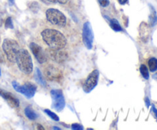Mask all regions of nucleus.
Returning a JSON list of instances; mask_svg holds the SVG:
<instances>
[{"instance_id":"f257e3e1","label":"nucleus","mask_w":157,"mask_h":130,"mask_svg":"<svg viewBox=\"0 0 157 130\" xmlns=\"http://www.w3.org/2000/svg\"><path fill=\"white\" fill-rule=\"evenodd\" d=\"M43 41L51 49H62L67 44V39L61 32L52 28L44 29L41 32Z\"/></svg>"},{"instance_id":"f03ea898","label":"nucleus","mask_w":157,"mask_h":130,"mask_svg":"<svg viewBox=\"0 0 157 130\" xmlns=\"http://www.w3.org/2000/svg\"><path fill=\"white\" fill-rule=\"evenodd\" d=\"M17 65L22 73L30 74L33 70V64L30 54L26 49L21 48L18 51L16 56Z\"/></svg>"},{"instance_id":"7ed1b4c3","label":"nucleus","mask_w":157,"mask_h":130,"mask_svg":"<svg viewBox=\"0 0 157 130\" xmlns=\"http://www.w3.org/2000/svg\"><path fill=\"white\" fill-rule=\"evenodd\" d=\"M2 49L10 62L16 61V56L19 50V44L16 41L12 39H5L2 43Z\"/></svg>"},{"instance_id":"20e7f679","label":"nucleus","mask_w":157,"mask_h":130,"mask_svg":"<svg viewBox=\"0 0 157 130\" xmlns=\"http://www.w3.org/2000/svg\"><path fill=\"white\" fill-rule=\"evenodd\" d=\"M46 18L51 24L58 27H64L67 24L65 15L55 9H49L46 11Z\"/></svg>"},{"instance_id":"39448f33","label":"nucleus","mask_w":157,"mask_h":130,"mask_svg":"<svg viewBox=\"0 0 157 130\" xmlns=\"http://www.w3.org/2000/svg\"><path fill=\"white\" fill-rule=\"evenodd\" d=\"M12 87L18 93H21L27 98L33 97L36 92V86L32 83H25L24 85H20L16 81L12 82Z\"/></svg>"},{"instance_id":"423d86ee","label":"nucleus","mask_w":157,"mask_h":130,"mask_svg":"<svg viewBox=\"0 0 157 130\" xmlns=\"http://www.w3.org/2000/svg\"><path fill=\"white\" fill-rule=\"evenodd\" d=\"M52 98V106L58 112L61 111L65 106V99L61 90H52L51 91Z\"/></svg>"},{"instance_id":"0eeeda50","label":"nucleus","mask_w":157,"mask_h":130,"mask_svg":"<svg viewBox=\"0 0 157 130\" xmlns=\"http://www.w3.org/2000/svg\"><path fill=\"white\" fill-rule=\"evenodd\" d=\"M82 37L84 45L87 47V48L91 49L93 47L94 34L91 28V25H90V23L89 21H87L84 24Z\"/></svg>"},{"instance_id":"6e6552de","label":"nucleus","mask_w":157,"mask_h":130,"mask_svg":"<svg viewBox=\"0 0 157 130\" xmlns=\"http://www.w3.org/2000/svg\"><path fill=\"white\" fill-rule=\"evenodd\" d=\"M99 78V71L98 70H94L91 72L86 80L84 85V91L86 93H90L91 90H94L97 86Z\"/></svg>"},{"instance_id":"1a4fd4ad","label":"nucleus","mask_w":157,"mask_h":130,"mask_svg":"<svg viewBox=\"0 0 157 130\" xmlns=\"http://www.w3.org/2000/svg\"><path fill=\"white\" fill-rule=\"evenodd\" d=\"M29 47H30L31 50H32L35 58H36V60L40 64H44L47 61L48 57L46 54L44 53V50H43V49L41 48V47H40L38 44L34 42L31 43Z\"/></svg>"},{"instance_id":"9d476101","label":"nucleus","mask_w":157,"mask_h":130,"mask_svg":"<svg viewBox=\"0 0 157 130\" xmlns=\"http://www.w3.org/2000/svg\"><path fill=\"white\" fill-rule=\"evenodd\" d=\"M44 75L49 80H59L62 78V73L60 69L52 64L44 69Z\"/></svg>"},{"instance_id":"9b49d317","label":"nucleus","mask_w":157,"mask_h":130,"mask_svg":"<svg viewBox=\"0 0 157 130\" xmlns=\"http://www.w3.org/2000/svg\"><path fill=\"white\" fill-rule=\"evenodd\" d=\"M49 54L54 61H57L58 63L63 62L67 58V54H66V52L62 51L61 49H58V50L51 49L49 50Z\"/></svg>"},{"instance_id":"f8f14e48","label":"nucleus","mask_w":157,"mask_h":130,"mask_svg":"<svg viewBox=\"0 0 157 130\" xmlns=\"http://www.w3.org/2000/svg\"><path fill=\"white\" fill-rule=\"evenodd\" d=\"M0 96H2L8 102H9V105L12 107H18L19 106V102L18 100L10 93H8V92L3 91L0 89Z\"/></svg>"},{"instance_id":"ddd939ff","label":"nucleus","mask_w":157,"mask_h":130,"mask_svg":"<svg viewBox=\"0 0 157 130\" xmlns=\"http://www.w3.org/2000/svg\"><path fill=\"white\" fill-rule=\"evenodd\" d=\"M25 114L27 116L28 119H30V120H35L38 117V115L30 106H28L25 109Z\"/></svg>"},{"instance_id":"4468645a","label":"nucleus","mask_w":157,"mask_h":130,"mask_svg":"<svg viewBox=\"0 0 157 130\" xmlns=\"http://www.w3.org/2000/svg\"><path fill=\"white\" fill-rule=\"evenodd\" d=\"M109 24H110V28H111L113 31H115V32H121V31L123 30L122 27H121V25L120 24V23L118 22L117 20L115 19V18L110 19Z\"/></svg>"},{"instance_id":"2eb2a0df","label":"nucleus","mask_w":157,"mask_h":130,"mask_svg":"<svg viewBox=\"0 0 157 130\" xmlns=\"http://www.w3.org/2000/svg\"><path fill=\"white\" fill-rule=\"evenodd\" d=\"M35 70H36V71H35V80H36V81L39 84L42 85L43 87H46V82L44 81V80L43 79L40 70L38 68H36V69H35Z\"/></svg>"},{"instance_id":"dca6fc26","label":"nucleus","mask_w":157,"mask_h":130,"mask_svg":"<svg viewBox=\"0 0 157 130\" xmlns=\"http://www.w3.org/2000/svg\"><path fill=\"white\" fill-rule=\"evenodd\" d=\"M148 65L151 72H155L157 70V59L155 58H150L148 61Z\"/></svg>"},{"instance_id":"f3484780","label":"nucleus","mask_w":157,"mask_h":130,"mask_svg":"<svg viewBox=\"0 0 157 130\" xmlns=\"http://www.w3.org/2000/svg\"><path fill=\"white\" fill-rule=\"evenodd\" d=\"M151 8V14L150 15V22L152 26H154L157 23V16H156V12L155 9H153V6H150Z\"/></svg>"},{"instance_id":"a211bd4d","label":"nucleus","mask_w":157,"mask_h":130,"mask_svg":"<svg viewBox=\"0 0 157 130\" xmlns=\"http://www.w3.org/2000/svg\"><path fill=\"white\" fill-rule=\"evenodd\" d=\"M140 73L142 74V76H144L145 79H149L150 77V74H149V70L148 68L147 67V66L145 64H141L140 67Z\"/></svg>"},{"instance_id":"6ab92c4d","label":"nucleus","mask_w":157,"mask_h":130,"mask_svg":"<svg viewBox=\"0 0 157 130\" xmlns=\"http://www.w3.org/2000/svg\"><path fill=\"white\" fill-rule=\"evenodd\" d=\"M44 112L46 113V114L48 115V116H50L51 118H52L53 120L55 121H59V117H58V116H57L55 113H54L53 112L51 111L50 110H47V109H45V110H44Z\"/></svg>"},{"instance_id":"aec40b11","label":"nucleus","mask_w":157,"mask_h":130,"mask_svg":"<svg viewBox=\"0 0 157 130\" xmlns=\"http://www.w3.org/2000/svg\"><path fill=\"white\" fill-rule=\"evenodd\" d=\"M98 2L103 7H107L110 4V1L109 0H98Z\"/></svg>"},{"instance_id":"412c9836","label":"nucleus","mask_w":157,"mask_h":130,"mask_svg":"<svg viewBox=\"0 0 157 130\" xmlns=\"http://www.w3.org/2000/svg\"><path fill=\"white\" fill-rule=\"evenodd\" d=\"M6 28H13V25H12V19L11 18H8L6 21V24H5Z\"/></svg>"},{"instance_id":"4be33fe9","label":"nucleus","mask_w":157,"mask_h":130,"mask_svg":"<svg viewBox=\"0 0 157 130\" xmlns=\"http://www.w3.org/2000/svg\"><path fill=\"white\" fill-rule=\"evenodd\" d=\"M71 128L73 129H83V126L81 125H79L78 123H75L71 125Z\"/></svg>"},{"instance_id":"5701e85b","label":"nucleus","mask_w":157,"mask_h":130,"mask_svg":"<svg viewBox=\"0 0 157 130\" xmlns=\"http://www.w3.org/2000/svg\"><path fill=\"white\" fill-rule=\"evenodd\" d=\"M45 3H55L56 2V0H42Z\"/></svg>"},{"instance_id":"b1692460","label":"nucleus","mask_w":157,"mask_h":130,"mask_svg":"<svg viewBox=\"0 0 157 130\" xmlns=\"http://www.w3.org/2000/svg\"><path fill=\"white\" fill-rule=\"evenodd\" d=\"M68 1L69 0H56V2L61 3V4H65V3H67Z\"/></svg>"},{"instance_id":"393cba45","label":"nucleus","mask_w":157,"mask_h":130,"mask_svg":"<svg viewBox=\"0 0 157 130\" xmlns=\"http://www.w3.org/2000/svg\"><path fill=\"white\" fill-rule=\"evenodd\" d=\"M127 1H128V0H118V2H119V3L121 5L126 4V3L127 2Z\"/></svg>"},{"instance_id":"a878e982","label":"nucleus","mask_w":157,"mask_h":130,"mask_svg":"<svg viewBox=\"0 0 157 130\" xmlns=\"http://www.w3.org/2000/svg\"><path fill=\"white\" fill-rule=\"evenodd\" d=\"M152 107H153V113H155V116H156V117L157 118V110H156V108H155L154 106H152Z\"/></svg>"},{"instance_id":"bb28decb","label":"nucleus","mask_w":157,"mask_h":130,"mask_svg":"<svg viewBox=\"0 0 157 130\" xmlns=\"http://www.w3.org/2000/svg\"><path fill=\"white\" fill-rule=\"evenodd\" d=\"M146 102H147V107L150 106V100H149L148 98H147V99H146Z\"/></svg>"},{"instance_id":"cd10ccee","label":"nucleus","mask_w":157,"mask_h":130,"mask_svg":"<svg viewBox=\"0 0 157 130\" xmlns=\"http://www.w3.org/2000/svg\"><path fill=\"white\" fill-rule=\"evenodd\" d=\"M9 2H10L11 4H13L14 3V0H9Z\"/></svg>"},{"instance_id":"c85d7f7f","label":"nucleus","mask_w":157,"mask_h":130,"mask_svg":"<svg viewBox=\"0 0 157 130\" xmlns=\"http://www.w3.org/2000/svg\"><path fill=\"white\" fill-rule=\"evenodd\" d=\"M54 129H60L59 128H57V127H54Z\"/></svg>"},{"instance_id":"c756f323","label":"nucleus","mask_w":157,"mask_h":130,"mask_svg":"<svg viewBox=\"0 0 157 130\" xmlns=\"http://www.w3.org/2000/svg\"><path fill=\"white\" fill-rule=\"evenodd\" d=\"M0 76H1V70H0Z\"/></svg>"}]
</instances>
